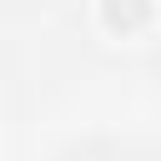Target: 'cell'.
Listing matches in <instances>:
<instances>
[{"label":"cell","instance_id":"obj_1","mask_svg":"<svg viewBox=\"0 0 161 161\" xmlns=\"http://www.w3.org/2000/svg\"><path fill=\"white\" fill-rule=\"evenodd\" d=\"M101 15H106L111 30H136V25L151 20V0H106Z\"/></svg>","mask_w":161,"mask_h":161}]
</instances>
